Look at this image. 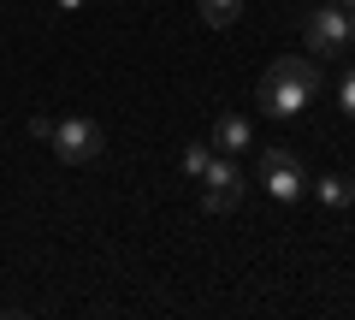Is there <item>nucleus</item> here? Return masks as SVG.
<instances>
[{"mask_svg":"<svg viewBox=\"0 0 355 320\" xmlns=\"http://www.w3.org/2000/svg\"><path fill=\"white\" fill-rule=\"evenodd\" d=\"M320 83H326V77H320V65L308 60V53H284V60H272L266 77L254 83V101H261L266 119H296L320 95Z\"/></svg>","mask_w":355,"mask_h":320,"instance_id":"1","label":"nucleus"},{"mask_svg":"<svg viewBox=\"0 0 355 320\" xmlns=\"http://www.w3.org/2000/svg\"><path fill=\"white\" fill-rule=\"evenodd\" d=\"M48 142H53V154H60L65 167H89V160L107 154V130H101V119H89V113H65L48 130Z\"/></svg>","mask_w":355,"mask_h":320,"instance_id":"2","label":"nucleus"},{"mask_svg":"<svg viewBox=\"0 0 355 320\" xmlns=\"http://www.w3.org/2000/svg\"><path fill=\"white\" fill-rule=\"evenodd\" d=\"M243 167H237V154H219L214 149V160H207V172H202V214H231V208L243 202Z\"/></svg>","mask_w":355,"mask_h":320,"instance_id":"3","label":"nucleus"},{"mask_svg":"<svg viewBox=\"0 0 355 320\" xmlns=\"http://www.w3.org/2000/svg\"><path fill=\"white\" fill-rule=\"evenodd\" d=\"M302 42H308V53H343L349 48V12H343L338 0L308 6L302 12Z\"/></svg>","mask_w":355,"mask_h":320,"instance_id":"4","label":"nucleus"},{"mask_svg":"<svg viewBox=\"0 0 355 320\" xmlns=\"http://www.w3.org/2000/svg\"><path fill=\"white\" fill-rule=\"evenodd\" d=\"M261 184L272 202H302L308 196V172L291 149H261Z\"/></svg>","mask_w":355,"mask_h":320,"instance_id":"5","label":"nucleus"},{"mask_svg":"<svg viewBox=\"0 0 355 320\" xmlns=\"http://www.w3.org/2000/svg\"><path fill=\"white\" fill-rule=\"evenodd\" d=\"M214 149H219V154H237V160H243V154L254 149V125H249V113H219V119H214Z\"/></svg>","mask_w":355,"mask_h":320,"instance_id":"6","label":"nucleus"},{"mask_svg":"<svg viewBox=\"0 0 355 320\" xmlns=\"http://www.w3.org/2000/svg\"><path fill=\"white\" fill-rule=\"evenodd\" d=\"M308 196H314L320 208H349L355 202V178L349 172H320V178H308Z\"/></svg>","mask_w":355,"mask_h":320,"instance_id":"7","label":"nucleus"},{"mask_svg":"<svg viewBox=\"0 0 355 320\" xmlns=\"http://www.w3.org/2000/svg\"><path fill=\"white\" fill-rule=\"evenodd\" d=\"M237 12H243V0H202V24H207V30L237 24Z\"/></svg>","mask_w":355,"mask_h":320,"instance_id":"8","label":"nucleus"},{"mask_svg":"<svg viewBox=\"0 0 355 320\" xmlns=\"http://www.w3.org/2000/svg\"><path fill=\"white\" fill-rule=\"evenodd\" d=\"M207 160H214V142H190V149H184V172H190V178H202Z\"/></svg>","mask_w":355,"mask_h":320,"instance_id":"9","label":"nucleus"},{"mask_svg":"<svg viewBox=\"0 0 355 320\" xmlns=\"http://www.w3.org/2000/svg\"><path fill=\"white\" fill-rule=\"evenodd\" d=\"M338 107H343V113L355 119V60L343 65V77H338Z\"/></svg>","mask_w":355,"mask_h":320,"instance_id":"10","label":"nucleus"},{"mask_svg":"<svg viewBox=\"0 0 355 320\" xmlns=\"http://www.w3.org/2000/svg\"><path fill=\"white\" fill-rule=\"evenodd\" d=\"M53 6H60V12H77V6H89V0H53Z\"/></svg>","mask_w":355,"mask_h":320,"instance_id":"11","label":"nucleus"},{"mask_svg":"<svg viewBox=\"0 0 355 320\" xmlns=\"http://www.w3.org/2000/svg\"><path fill=\"white\" fill-rule=\"evenodd\" d=\"M349 48H355V6H349Z\"/></svg>","mask_w":355,"mask_h":320,"instance_id":"12","label":"nucleus"},{"mask_svg":"<svg viewBox=\"0 0 355 320\" xmlns=\"http://www.w3.org/2000/svg\"><path fill=\"white\" fill-rule=\"evenodd\" d=\"M338 6H343V12H349V6H355V0H338Z\"/></svg>","mask_w":355,"mask_h":320,"instance_id":"13","label":"nucleus"}]
</instances>
